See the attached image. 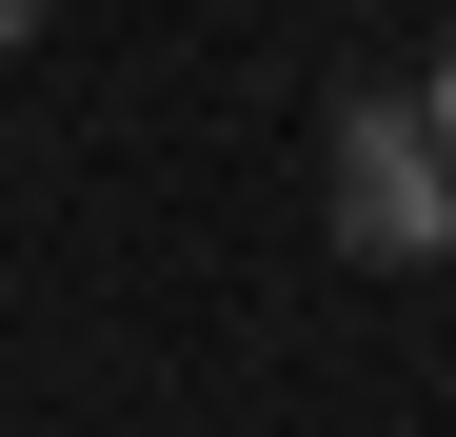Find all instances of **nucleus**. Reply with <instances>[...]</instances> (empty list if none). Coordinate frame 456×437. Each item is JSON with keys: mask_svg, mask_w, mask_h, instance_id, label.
I'll list each match as a JSON object with an SVG mask.
<instances>
[{"mask_svg": "<svg viewBox=\"0 0 456 437\" xmlns=\"http://www.w3.org/2000/svg\"><path fill=\"white\" fill-rule=\"evenodd\" d=\"M417 120H436V139H456V40H436V60H417Z\"/></svg>", "mask_w": 456, "mask_h": 437, "instance_id": "2", "label": "nucleus"}, {"mask_svg": "<svg viewBox=\"0 0 456 437\" xmlns=\"http://www.w3.org/2000/svg\"><path fill=\"white\" fill-rule=\"evenodd\" d=\"M318 218H338V259H377V278H436L456 259V139L417 120V100H338L318 120Z\"/></svg>", "mask_w": 456, "mask_h": 437, "instance_id": "1", "label": "nucleus"}, {"mask_svg": "<svg viewBox=\"0 0 456 437\" xmlns=\"http://www.w3.org/2000/svg\"><path fill=\"white\" fill-rule=\"evenodd\" d=\"M20 40H40V0H0V60H20Z\"/></svg>", "mask_w": 456, "mask_h": 437, "instance_id": "3", "label": "nucleus"}]
</instances>
